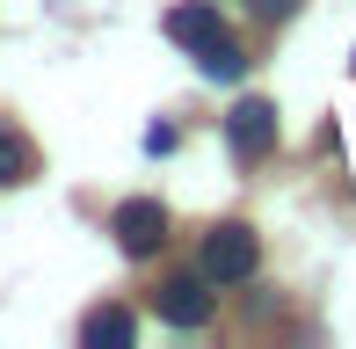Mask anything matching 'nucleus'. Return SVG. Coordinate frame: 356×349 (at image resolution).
Listing matches in <instances>:
<instances>
[{
  "instance_id": "nucleus-11",
  "label": "nucleus",
  "mask_w": 356,
  "mask_h": 349,
  "mask_svg": "<svg viewBox=\"0 0 356 349\" xmlns=\"http://www.w3.org/2000/svg\"><path fill=\"white\" fill-rule=\"evenodd\" d=\"M349 66H356V58H349Z\"/></svg>"
},
{
  "instance_id": "nucleus-6",
  "label": "nucleus",
  "mask_w": 356,
  "mask_h": 349,
  "mask_svg": "<svg viewBox=\"0 0 356 349\" xmlns=\"http://www.w3.org/2000/svg\"><path fill=\"white\" fill-rule=\"evenodd\" d=\"M80 342H88V349H124V342H138V313H131V306H95L88 320H80Z\"/></svg>"
},
{
  "instance_id": "nucleus-2",
  "label": "nucleus",
  "mask_w": 356,
  "mask_h": 349,
  "mask_svg": "<svg viewBox=\"0 0 356 349\" xmlns=\"http://www.w3.org/2000/svg\"><path fill=\"white\" fill-rule=\"evenodd\" d=\"M225 146H233V161H262V153L277 146V109H269L262 95L233 102L225 109Z\"/></svg>"
},
{
  "instance_id": "nucleus-10",
  "label": "nucleus",
  "mask_w": 356,
  "mask_h": 349,
  "mask_svg": "<svg viewBox=\"0 0 356 349\" xmlns=\"http://www.w3.org/2000/svg\"><path fill=\"white\" fill-rule=\"evenodd\" d=\"M145 153H175V124H153V131H145Z\"/></svg>"
},
{
  "instance_id": "nucleus-4",
  "label": "nucleus",
  "mask_w": 356,
  "mask_h": 349,
  "mask_svg": "<svg viewBox=\"0 0 356 349\" xmlns=\"http://www.w3.org/2000/svg\"><path fill=\"white\" fill-rule=\"evenodd\" d=\"M153 306H160V320H175V327H204V320H211V306H218V298H211V277L197 269V277H168V284H160V298H153Z\"/></svg>"
},
{
  "instance_id": "nucleus-7",
  "label": "nucleus",
  "mask_w": 356,
  "mask_h": 349,
  "mask_svg": "<svg viewBox=\"0 0 356 349\" xmlns=\"http://www.w3.org/2000/svg\"><path fill=\"white\" fill-rule=\"evenodd\" d=\"M29 174H37V146H29L22 131H8V124H0V189L29 182Z\"/></svg>"
},
{
  "instance_id": "nucleus-8",
  "label": "nucleus",
  "mask_w": 356,
  "mask_h": 349,
  "mask_svg": "<svg viewBox=\"0 0 356 349\" xmlns=\"http://www.w3.org/2000/svg\"><path fill=\"white\" fill-rule=\"evenodd\" d=\"M197 66L211 73V81H240V73H248V58H240V44H233V37H211V44L197 51Z\"/></svg>"
},
{
  "instance_id": "nucleus-5",
  "label": "nucleus",
  "mask_w": 356,
  "mask_h": 349,
  "mask_svg": "<svg viewBox=\"0 0 356 349\" xmlns=\"http://www.w3.org/2000/svg\"><path fill=\"white\" fill-rule=\"evenodd\" d=\"M160 29H168L182 51H204L211 37H225V22H218L211 0H182V8H168V22H160Z\"/></svg>"
},
{
  "instance_id": "nucleus-1",
  "label": "nucleus",
  "mask_w": 356,
  "mask_h": 349,
  "mask_svg": "<svg viewBox=\"0 0 356 349\" xmlns=\"http://www.w3.org/2000/svg\"><path fill=\"white\" fill-rule=\"evenodd\" d=\"M254 262H262V241H254L248 226H211V233H204V247H197V269H204L211 284H248Z\"/></svg>"
},
{
  "instance_id": "nucleus-9",
  "label": "nucleus",
  "mask_w": 356,
  "mask_h": 349,
  "mask_svg": "<svg viewBox=\"0 0 356 349\" xmlns=\"http://www.w3.org/2000/svg\"><path fill=\"white\" fill-rule=\"evenodd\" d=\"M248 15H262V22H291L298 0H248Z\"/></svg>"
},
{
  "instance_id": "nucleus-3",
  "label": "nucleus",
  "mask_w": 356,
  "mask_h": 349,
  "mask_svg": "<svg viewBox=\"0 0 356 349\" xmlns=\"http://www.w3.org/2000/svg\"><path fill=\"white\" fill-rule=\"evenodd\" d=\"M117 247L124 255H160L168 247V204H153V197H131V204H117Z\"/></svg>"
}]
</instances>
